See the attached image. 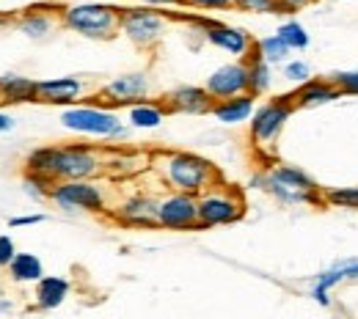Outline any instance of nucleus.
<instances>
[{
  "instance_id": "nucleus-35",
  "label": "nucleus",
  "mask_w": 358,
  "mask_h": 319,
  "mask_svg": "<svg viewBox=\"0 0 358 319\" xmlns=\"http://www.w3.org/2000/svg\"><path fill=\"white\" fill-rule=\"evenodd\" d=\"M185 6H196V8H231L234 0H185Z\"/></svg>"
},
{
  "instance_id": "nucleus-10",
  "label": "nucleus",
  "mask_w": 358,
  "mask_h": 319,
  "mask_svg": "<svg viewBox=\"0 0 358 319\" xmlns=\"http://www.w3.org/2000/svg\"><path fill=\"white\" fill-rule=\"evenodd\" d=\"M193 22L201 28V34H204V39H207L210 45L221 47V50H226L229 55L243 58V55H248V52L257 47L243 28H231V25L215 22V20H204V17H196Z\"/></svg>"
},
{
  "instance_id": "nucleus-19",
  "label": "nucleus",
  "mask_w": 358,
  "mask_h": 319,
  "mask_svg": "<svg viewBox=\"0 0 358 319\" xmlns=\"http://www.w3.org/2000/svg\"><path fill=\"white\" fill-rule=\"evenodd\" d=\"M69 295V281L58 278V275H42L36 281V306L39 309H58L64 303V297Z\"/></svg>"
},
{
  "instance_id": "nucleus-33",
  "label": "nucleus",
  "mask_w": 358,
  "mask_h": 319,
  "mask_svg": "<svg viewBox=\"0 0 358 319\" xmlns=\"http://www.w3.org/2000/svg\"><path fill=\"white\" fill-rule=\"evenodd\" d=\"M17 248H14V239L8 234H0V267H8V262L14 259Z\"/></svg>"
},
{
  "instance_id": "nucleus-14",
  "label": "nucleus",
  "mask_w": 358,
  "mask_h": 319,
  "mask_svg": "<svg viewBox=\"0 0 358 319\" xmlns=\"http://www.w3.org/2000/svg\"><path fill=\"white\" fill-rule=\"evenodd\" d=\"M149 94V77L143 72H130V75H122L116 80H110L105 89H102V96L108 102H135V99H143Z\"/></svg>"
},
{
  "instance_id": "nucleus-32",
  "label": "nucleus",
  "mask_w": 358,
  "mask_h": 319,
  "mask_svg": "<svg viewBox=\"0 0 358 319\" xmlns=\"http://www.w3.org/2000/svg\"><path fill=\"white\" fill-rule=\"evenodd\" d=\"M334 83L339 86L342 94L358 96V72H339V75H334Z\"/></svg>"
},
{
  "instance_id": "nucleus-30",
  "label": "nucleus",
  "mask_w": 358,
  "mask_h": 319,
  "mask_svg": "<svg viewBox=\"0 0 358 319\" xmlns=\"http://www.w3.org/2000/svg\"><path fill=\"white\" fill-rule=\"evenodd\" d=\"M284 77H287L289 83H306V80L312 77V69H309V64H303V61H289V64L284 66Z\"/></svg>"
},
{
  "instance_id": "nucleus-8",
  "label": "nucleus",
  "mask_w": 358,
  "mask_h": 319,
  "mask_svg": "<svg viewBox=\"0 0 358 319\" xmlns=\"http://www.w3.org/2000/svg\"><path fill=\"white\" fill-rule=\"evenodd\" d=\"M295 110V102L289 99H270L262 107H257L254 119H251V138L259 143V146H270L275 138L281 135L284 124L289 121Z\"/></svg>"
},
{
  "instance_id": "nucleus-29",
  "label": "nucleus",
  "mask_w": 358,
  "mask_h": 319,
  "mask_svg": "<svg viewBox=\"0 0 358 319\" xmlns=\"http://www.w3.org/2000/svg\"><path fill=\"white\" fill-rule=\"evenodd\" d=\"M325 201L334 207H345V209H358V187H334L325 193Z\"/></svg>"
},
{
  "instance_id": "nucleus-15",
  "label": "nucleus",
  "mask_w": 358,
  "mask_h": 319,
  "mask_svg": "<svg viewBox=\"0 0 358 319\" xmlns=\"http://www.w3.org/2000/svg\"><path fill=\"white\" fill-rule=\"evenodd\" d=\"M80 94H83V83L78 77H52V80H39L36 83V99L39 102L66 105V102H75Z\"/></svg>"
},
{
  "instance_id": "nucleus-16",
  "label": "nucleus",
  "mask_w": 358,
  "mask_h": 319,
  "mask_svg": "<svg viewBox=\"0 0 358 319\" xmlns=\"http://www.w3.org/2000/svg\"><path fill=\"white\" fill-rule=\"evenodd\" d=\"M157 204L149 195H133L119 207V221L127 226H160L157 223Z\"/></svg>"
},
{
  "instance_id": "nucleus-40",
  "label": "nucleus",
  "mask_w": 358,
  "mask_h": 319,
  "mask_svg": "<svg viewBox=\"0 0 358 319\" xmlns=\"http://www.w3.org/2000/svg\"><path fill=\"white\" fill-rule=\"evenodd\" d=\"M0 102H3V96H0Z\"/></svg>"
},
{
  "instance_id": "nucleus-37",
  "label": "nucleus",
  "mask_w": 358,
  "mask_h": 319,
  "mask_svg": "<svg viewBox=\"0 0 358 319\" xmlns=\"http://www.w3.org/2000/svg\"><path fill=\"white\" fill-rule=\"evenodd\" d=\"M11 127H14V119H11V116H6V113H0V135H3V133H8Z\"/></svg>"
},
{
  "instance_id": "nucleus-2",
  "label": "nucleus",
  "mask_w": 358,
  "mask_h": 319,
  "mask_svg": "<svg viewBox=\"0 0 358 319\" xmlns=\"http://www.w3.org/2000/svg\"><path fill=\"white\" fill-rule=\"evenodd\" d=\"M64 25L89 39H113L122 31V11L105 3H78L64 11Z\"/></svg>"
},
{
  "instance_id": "nucleus-9",
  "label": "nucleus",
  "mask_w": 358,
  "mask_h": 319,
  "mask_svg": "<svg viewBox=\"0 0 358 319\" xmlns=\"http://www.w3.org/2000/svg\"><path fill=\"white\" fill-rule=\"evenodd\" d=\"M157 223L163 228H199V198L196 193L177 190L157 204Z\"/></svg>"
},
{
  "instance_id": "nucleus-5",
  "label": "nucleus",
  "mask_w": 358,
  "mask_h": 319,
  "mask_svg": "<svg viewBox=\"0 0 358 319\" xmlns=\"http://www.w3.org/2000/svg\"><path fill=\"white\" fill-rule=\"evenodd\" d=\"M243 218V201L231 190H210L199 198V228L226 226Z\"/></svg>"
},
{
  "instance_id": "nucleus-36",
  "label": "nucleus",
  "mask_w": 358,
  "mask_h": 319,
  "mask_svg": "<svg viewBox=\"0 0 358 319\" xmlns=\"http://www.w3.org/2000/svg\"><path fill=\"white\" fill-rule=\"evenodd\" d=\"M45 221V215H22V218H11V228H20V226H36V223H42Z\"/></svg>"
},
{
  "instance_id": "nucleus-7",
  "label": "nucleus",
  "mask_w": 358,
  "mask_h": 319,
  "mask_svg": "<svg viewBox=\"0 0 358 319\" xmlns=\"http://www.w3.org/2000/svg\"><path fill=\"white\" fill-rule=\"evenodd\" d=\"M166 17L155 14V11H143V8H127L122 11V34L133 42L135 47H155L163 34H166Z\"/></svg>"
},
{
  "instance_id": "nucleus-3",
  "label": "nucleus",
  "mask_w": 358,
  "mask_h": 319,
  "mask_svg": "<svg viewBox=\"0 0 358 319\" xmlns=\"http://www.w3.org/2000/svg\"><path fill=\"white\" fill-rule=\"evenodd\" d=\"M166 179L171 187L185 190V193H201L204 187H210V182L215 179V168L190 151H177L166 160Z\"/></svg>"
},
{
  "instance_id": "nucleus-1",
  "label": "nucleus",
  "mask_w": 358,
  "mask_h": 319,
  "mask_svg": "<svg viewBox=\"0 0 358 319\" xmlns=\"http://www.w3.org/2000/svg\"><path fill=\"white\" fill-rule=\"evenodd\" d=\"M254 184H262L281 204H322L325 201V195L320 193L312 177L292 165H275L265 177L254 179Z\"/></svg>"
},
{
  "instance_id": "nucleus-21",
  "label": "nucleus",
  "mask_w": 358,
  "mask_h": 319,
  "mask_svg": "<svg viewBox=\"0 0 358 319\" xmlns=\"http://www.w3.org/2000/svg\"><path fill=\"white\" fill-rule=\"evenodd\" d=\"M58 160H61V149L58 146H42V149L31 151L28 168H31V174H42L47 179L58 182Z\"/></svg>"
},
{
  "instance_id": "nucleus-24",
  "label": "nucleus",
  "mask_w": 358,
  "mask_h": 319,
  "mask_svg": "<svg viewBox=\"0 0 358 319\" xmlns=\"http://www.w3.org/2000/svg\"><path fill=\"white\" fill-rule=\"evenodd\" d=\"M130 124L138 127V130H155V127L163 124V110H160L157 105H146V102L133 105V110H130Z\"/></svg>"
},
{
  "instance_id": "nucleus-18",
  "label": "nucleus",
  "mask_w": 358,
  "mask_h": 319,
  "mask_svg": "<svg viewBox=\"0 0 358 319\" xmlns=\"http://www.w3.org/2000/svg\"><path fill=\"white\" fill-rule=\"evenodd\" d=\"M213 116L221 121V124H240L245 119L254 116V94H237V96H229V99H221L215 102L213 107Z\"/></svg>"
},
{
  "instance_id": "nucleus-11",
  "label": "nucleus",
  "mask_w": 358,
  "mask_h": 319,
  "mask_svg": "<svg viewBox=\"0 0 358 319\" xmlns=\"http://www.w3.org/2000/svg\"><path fill=\"white\" fill-rule=\"evenodd\" d=\"M207 91L213 94L215 99H229L237 94L248 91V64H226L218 66L210 77H207Z\"/></svg>"
},
{
  "instance_id": "nucleus-4",
  "label": "nucleus",
  "mask_w": 358,
  "mask_h": 319,
  "mask_svg": "<svg viewBox=\"0 0 358 319\" xmlns=\"http://www.w3.org/2000/svg\"><path fill=\"white\" fill-rule=\"evenodd\" d=\"M61 124L66 130L83 133V135H102V138L127 135V130L122 127V121L110 110H99V107H66L61 113Z\"/></svg>"
},
{
  "instance_id": "nucleus-34",
  "label": "nucleus",
  "mask_w": 358,
  "mask_h": 319,
  "mask_svg": "<svg viewBox=\"0 0 358 319\" xmlns=\"http://www.w3.org/2000/svg\"><path fill=\"white\" fill-rule=\"evenodd\" d=\"M312 3L314 0H275V8L284 11V14H295V11H301V8L312 6Z\"/></svg>"
},
{
  "instance_id": "nucleus-38",
  "label": "nucleus",
  "mask_w": 358,
  "mask_h": 319,
  "mask_svg": "<svg viewBox=\"0 0 358 319\" xmlns=\"http://www.w3.org/2000/svg\"><path fill=\"white\" fill-rule=\"evenodd\" d=\"M141 3H152V6H182L185 0H141Z\"/></svg>"
},
{
  "instance_id": "nucleus-20",
  "label": "nucleus",
  "mask_w": 358,
  "mask_h": 319,
  "mask_svg": "<svg viewBox=\"0 0 358 319\" xmlns=\"http://www.w3.org/2000/svg\"><path fill=\"white\" fill-rule=\"evenodd\" d=\"M0 96L3 102H36V80L20 77V75H3Z\"/></svg>"
},
{
  "instance_id": "nucleus-27",
  "label": "nucleus",
  "mask_w": 358,
  "mask_h": 319,
  "mask_svg": "<svg viewBox=\"0 0 358 319\" xmlns=\"http://www.w3.org/2000/svg\"><path fill=\"white\" fill-rule=\"evenodd\" d=\"M20 31L31 39H45L47 34L52 31V20L47 14H28L22 22H20Z\"/></svg>"
},
{
  "instance_id": "nucleus-22",
  "label": "nucleus",
  "mask_w": 358,
  "mask_h": 319,
  "mask_svg": "<svg viewBox=\"0 0 358 319\" xmlns=\"http://www.w3.org/2000/svg\"><path fill=\"white\" fill-rule=\"evenodd\" d=\"M8 275L17 283H28V281H39L45 275V267L34 253H14V259L8 262Z\"/></svg>"
},
{
  "instance_id": "nucleus-12",
  "label": "nucleus",
  "mask_w": 358,
  "mask_h": 319,
  "mask_svg": "<svg viewBox=\"0 0 358 319\" xmlns=\"http://www.w3.org/2000/svg\"><path fill=\"white\" fill-rule=\"evenodd\" d=\"M96 171V154L86 146H64L58 160V179H86Z\"/></svg>"
},
{
  "instance_id": "nucleus-6",
  "label": "nucleus",
  "mask_w": 358,
  "mask_h": 319,
  "mask_svg": "<svg viewBox=\"0 0 358 319\" xmlns=\"http://www.w3.org/2000/svg\"><path fill=\"white\" fill-rule=\"evenodd\" d=\"M50 198L61 209H66V212H102V207H105V198H102L99 187L89 184L86 179H64V182H55Z\"/></svg>"
},
{
  "instance_id": "nucleus-17",
  "label": "nucleus",
  "mask_w": 358,
  "mask_h": 319,
  "mask_svg": "<svg viewBox=\"0 0 358 319\" xmlns=\"http://www.w3.org/2000/svg\"><path fill=\"white\" fill-rule=\"evenodd\" d=\"M339 96H342V91L334 80H312L309 77L306 83H301L292 102H295V107H320V105H328Z\"/></svg>"
},
{
  "instance_id": "nucleus-39",
  "label": "nucleus",
  "mask_w": 358,
  "mask_h": 319,
  "mask_svg": "<svg viewBox=\"0 0 358 319\" xmlns=\"http://www.w3.org/2000/svg\"><path fill=\"white\" fill-rule=\"evenodd\" d=\"M3 311H11V303H6V300H0V314Z\"/></svg>"
},
{
  "instance_id": "nucleus-25",
  "label": "nucleus",
  "mask_w": 358,
  "mask_h": 319,
  "mask_svg": "<svg viewBox=\"0 0 358 319\" xmlns=\"http://www.w3.org/2000/svg\"><path fill=\"white\" fill-rule=\"evenodd\" d=\"M257 52H259L268 64H281V61H287V55H289L292 50L284 45V39L275 34V36H265V39H259V42H257Z\"/></svg>"
},
{
  "instance_id": "nucleus-13",
  "label": "nucleus",
  "mask_w": 358,
  "mask_h": 319,
  "mask_svg": "<svg viewBox=\"0 0 358 319\" xmlns=\"http://www.w3.org/2000/svg\"><path fill=\"white\" fill-rule=\"evenodd\" d=\"M215 96L207 91V89H199V86H179L169 94V110H177V113H190V116H201V113H213Z\"/></svg>"
},
{
  "instance_id": "nucleus-31",
  "label": "nucleus",
  "mask_w": 358,
  "mask_h": 319,
  "mask_svg": "<svg viewBox=\"0 0 358 319\" xmlns=\"http://www.w3.org/2000/svg\"><path fill=\"white\" fill-rule=\"evenodd\" d=\"M234 6L243 8V11H257V14H273V11H278L275 8V0H234Z\"/></svg>"
},
{
  "instance_id": "nucleus-28",
  "label": "nucleus",
  "mask_w": 358,
  "mask_h": 319,
  "mask_svg": "<svg viewBox=\"0 0 358 319\" xmlns=\"http://www.w3.org/2000/svg\"><path fill=\"white\" fill-rule=\"evenodd\" d=\"M25 193L31 195V198H36V201H42V198H50L52 195V187H55V179H47L42 174H28L25 177Z\"/></svg>"
},
{
  "instance_id": "nucleus-26",
  "label": "nucleus",
  "mask_w": 358,
  "mask_h": 319,
  "mask_svg": "<svg viewBox=\"0 0 358 319\" xmlns=\"http://www.w3.org/2000/svg\"><path fill=\"white\" fill-rule=\"evenodd\" d=\"M275 34L284 39V45L289 47V50H306V47H309V34H306V28H303L301 22H295V20L284 22Z\"/></svg>"
},
{
  "instance_id": "nucleus-23",
  "label": "nucleus",
  "mask_w": 358,
  "mask_h": 319,
  "mask_svg": "<svg viewBox=\"0 0 358 319\" xmlns=\"http://www.w3.org/2000/svg\"><path fill=\"white\" fill-rule=\"evenodd\" d=\"M270 83H273L270 64L259 55V52H254V58L248 61V91L254 94V96H259V94L268 91Z\"/></svg>"
}]
</instances>
